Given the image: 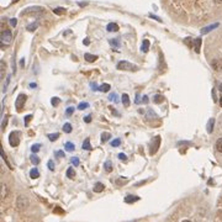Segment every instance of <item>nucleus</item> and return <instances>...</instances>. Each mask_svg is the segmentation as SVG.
Returning a JSON list of instances; mask_svg holds the SVG:
<instances>
[{"label": "nucleus", "instance_id": "obj_13", "mask_svg": "<svg viewBox=\"0 0 222 222\" xmlns=\"http://www.w3.org/2000/svg\"><path fill=\"white\" fill-rule=\"evenodd\" d=\"M110 89H111L110 84H106V83L101 84V85L97 88V90H99V92H101V93H107V92H110Z\"/></svg>", "mask_w": 222, "mask_h": 222}, {"label": "nucleus", "instance_id": "obj_3", "mask_svg": "<svg viewBox=\"0 0 222 222\" xmlns=\"http://www.w3.org/2000/svg\"><path fill=\"white\" fill-rule=\"evenodd\" d=\"M159 146H160V137L159 136H156L152 142L149 143V153L151 154H156L157 151L159 149Z\"/></svg>", "mask_w": 222, "mask_h": 222}, {"label": "nucleus", "instance_id": "obj_58", "mask_svg": "<svg viewBox=\"0 0 222 222\" xmlns=\"http://www.w3.org/2000/svg\"><path fill=\"white\" fill-rule=\"evenodd\" d=\"M182 222H191V221H189V220H184V221H182Z\"/></svg>", "mask_w": 222, "mask_h": 222}, {"label": "nucleus", "instance_id": "obj_38", "mask_svg": "<svg viewBox=\"0 0 222 222\" xmlns=\"http://www.w3.org/2000/svg\"><path fill=\"white\" fill-rule=\"evenodd\" d=\"M59 137V133H52V135H48V138H50V141H56L57 138Z\"/></svg>", "mask_w": 222, "mask_h": 222}, {"label": "nucleus", "instance_id": "obj_15", "mask_svg": "<svg viewBox=\"0 0 222 222\" xmlns=\"http://www.w3.org/2000/svg\"><path fill=\"white\" fill-rule=\"evenodd\" d=\"M216 27H219V24L210 25V26H207V27H204V29L201 30V33H207V32L212 31V30H214V29H216Z\"/></svg>", "mask_w": 222, "mask_h": 222}, {"label": "nucleus", "instance_id": "obj_41", "mask_svg": "<svg viewBox=\"0 0 222 222\" xmlns=\"http://www.w3.org/2000/svg\"><path fill=\"white\" fill-rule=\"evenodd\" d=\"M56 156H57L58 158H64V157H65V153H64L63 151H57V152H56Z\"/></svg>", "mask_w": 222, "mask_h": 222}, {"label": "nucleus", "instance_id": "obj_27", "mask_svg": "<svg viewBox=\"0 0 222 222\" xmlns=\"http://www.w3.org/2000/svg\"><path fill=\"white\" fill-rule=\"evenodd\" d=\"M65 9L64 7H56L54 10H53V12L54 14H57V15H63V14H65Z\"/></svg>", "mask_w": 222, "mask_h": 222}, {"label": "nucleus", "instance_id": "obj_2", "mask_svg": "<svg viewBox=\"0 0 222 222\" xmlns=\"http://www.w3.org/2000/svg\"><path fill=\"white\" fill-rule=\"evenodd\" d=\"M116 68L120 70H137V67L135 64L130 63L127 61H120L116 65Z\"/></svg>", "mask_w": 222, "mask_h": 222}, {"label": "nucleus", "instance_id": "obj_20", "mask_svg": "<svg viewBox=\"0 0 222 222\" xmlns=\"http://www.w3.org/2000/svg\"><path fill=\"white\" fill-rule=\"evenodd\" d=\"M104 189H105V185L102 183H96L94 185V191L95 192H101V191H104Z\"/></svg>", "mask_w": 222, "mask_h": 222}, {"label": "nucleus", "instance_id": "obj_55", "mask_svg": "<svg viewBox=\"0 0 222 222\" xmlns=\"http://www.w3.org/2000/svg\"><path fill=\"white\" fill-rule=\"evenodd\" d=\"M215 1H216L217 4H222V0H215Z\"/></svg>", "mask_w": 222, "mask_h": 222}, {"label": "nucleus", "instance_id": "obj_19", "mask_svg": "<svg viewBox=\"0 0 222 222\" xmlns=\"http://www.w3.org/2000/svg\"><path fill=\"white\" fill-rule=\"evenodd\" d=\"M67 177L69 178V179H73L74 177H75V170H74V168H72V167H69L68 169H67Z\"/></svg>", "mask_w": 222, "mask_h": 222}, {"label": "nucleus", "instance_id": "obj_46", "mask_svg": "<svg viewBox=\"0 0 222 222\" xmlns=\"http://www.w3.org/2000/svg\"><path fill=\"white\" fill-rule=\"evenodd\" d=\"M84 121H85L87 124L92 122V116H90V115H89V116H85V117H84Z\"/></svg>", "mask_w": 222, "mask_h": 222}, {"label": "nucleus", "instance_id": "obj_56", "mask_svg": "<svg viewBox=\"0 0 222 222\" xmlns=\"http://www.w3.org/2000/svg\"><path fill=\"white\" fill-rule=\"evenodd\" d=\"M220 106H222V96L220 97Z\"/></svg>", "mask_w": 222, "mask_h": 222}, {"label": "nucleus", "instance_id": "obj_22", "mask_svg": "<svg viewBox=\"0 0 222 222\" xmlns=\"http://www.w3.org/2000/svg\"><path fill=\"white\" fill-rule=\"evenodd\" d=\"M122 104L125 107H128L130 106V97L127 94H122Z\"/></svg>", "mask_w": 222, "mask_h": 222}, {"label": "nucleus", "instance_id": "obj_8", "mask_svg": "<svg viewBox=\"0 0 222 222\" xmlns=\"http://www.w3.org/2000/svg\"><path fill=\"white\" fill-rule=\"evenodd\" d=\"M211 65H212V68L215 69V70H221L222 69V61L221 59H214L212 62H211Z\"/></svg>", "mask_w": 222, "mask_h": 222}, {"label": "nucleus", "instance_id": "obj_16", "mask_svg": "<svg viewBox=\"0 0 222 222\" xmlns=\"http://www.w3.org/2000/svg\"><path fill=\"white\" fill-rule=\"evenodd\" d=\"M82 148L85 149V151H92V144H90V139H89V138H87V139L83 142Z\"/></svg>", "mask_w": 222, "mask_h": 222}, {"label": "nucleus", "instance_id": "obj_42", "mask_svg": "<svg viewBox=\"0 0 222 222\" xmlns=\"http://www.w3.org/2000/svg\"><path fill=\"white\" fill-rule=\"evenodd\" d=\"M47 167L50 168V170H54V163H53V160H50L47 163Z\"/></svg>", "mask_w": 222, "mask_h": 222}, {"label": "nucleus", "instance_id": "obj_40", "mask_svg": "<svg viewBox=\"0 0 222 222\" xmlns=\"http://www.w3.org/2000/svg\"><path fill=\"white\" fill-rule=\"evenodd\" d=\"M73 112H74V107H73V106H70V107H68V109H67L65 115H67V116H72V115H73Z\"/></svg>", "mask_w": 222, "mask_h": 222}, {"label": "nucleus", "instance_id": "obj_11", "mask_svg": "<svg viewBox=\"0 0 222 222\" xmlns=\"http://www.w3.org/2000/svg\"><path fill=\"white\" fill-rule=\"evenodd\" d=\"M139 200V197L138 196H135V195H128L125 197V202L126 204H133V202H136V201H138Z\"/></svg>", "mask_w": 222, "mask_h": 222}, {"label": "nucleus", "instance_id": "obj_28", "mask_svg": "<svg viewBox=\"0 0 222 222\" xmlns=\"http://www.w3.org/2000/svg\"><path fill=\"white\" fill-rule=\"evenodd\" d=\"M214 125H215V120L214 119H210V121H209V124H207V131L211 133L212 132V130H214Z\"/></svg>", "mask_w": 222, "mask_h": 222}, {"label": "nucleus", "instance_id": "obj_37", "mask_svg": "<svg viewBox=\"0 0 222 222\" xmlns=\"http://www.w3.org/2000/svg\"><path fill=\"white\" fill-rule=\"evenodd\" d=\"M89 107V104L88 102H80L79 105H78V109L79 110H85V109H88Z\"/></svg>", "mask_w": 222, "mask_h": 222}, {"label": "nucleus", "instance_id": "obj_35", "mask_svg": "<svg viewBox=\"0 0 222 222\" xmlns=\"http://www.w3.org/2000/svg\"><path fill=\"white\" fill-rule=\"evenodd\" d=\"M70 162H72V164H73L74 167H78V165L80 164V162H79V158H78V157H73V158H70Z\"/></svg>", "mask_w": 222, "mask_h": 222}, {"label": "nucleus", "instance_id": "obj_10", "mask_svg": "<svg viewBox=\"0 0 222 222\" xmlns=\"http://www.w3.org/2000/svg\"><path fill=\"white\" fill-rule=\"evenodd\" d=\"M149 46H151V42H149L148 40H143V42H142V46H141V51H142L143 53L148 52V50H149Z\"/></svg>", "mask_w": 222, "mask_h": 222}, {"label": "nucleus", "instance_id": "obj_1", "mask_svg": "<svg viewBox=\"0 0 222 222\" xmlns=\"http://www.w3.org/2000/svg\"><path fill=\"white\" fill-rule=\"evenodd\" d=\"M9 143L11 147H17L20 144V133L19 131H12L9 135Z\"/></svg>", "mask_w": 222, "mask_h": 222}, {"label": "nucleus", "instance_id": "obj_17", "mask_svg": "<svg viewBox=\"0 0 222 222\" xmlns=\"http://www.w3.org/2000/svg\"><path fill=\"white\" fill-rule=\"evenodd\" d=\"M30 177H31V179H37L40 177V172L37 168H32L30 170Z\"/></svg>", "mask_w": 222, "mask_h": 222}, {"label": "nucleus", "instance_id": "obj_26", "mask_svg": "<svg viewBox=\"0 0 222 222\" xmlns=\"http://www.w3.org/2000/svg\"><path fill=\"white\" fill-rule=\"evenodd\" d=\"M38 27V22H33V24H31V25H29L27 27H26V30L27 31H31V32H33Z\"/></svg>", "mask_w": 222, "mask_h": 222}, {"label": "nucleus", "instance_id": "obj_32", "mask_svg": "<svg viewBox=\"0 0 222 222\" xmlns=\"http://www.w3.org/2000/svg\"><path fill=\"white\" fill-rule=\"evenodd\" d=\"M216 149L222 153V138H219L217 141H216Z\"/></svg>", "mask_w": 222, "mask_h": 222}, {"label": "nucleus", "instance_id": "obj_50", "mask_svg": "<svg viewBox=\"0 0 222 222\" xmlns=\"http://www.w3.org/2000/svg\"><path fill=\"white\" fill-rule=\"evenodd\" d=\"M142 100H143L142 102H144V104H147V102H148V96H147V95H144V96H143V97H142Z\"/></svg>", "mask_w": 222, "mask_h": 222}, {"label": "nucleus", "instance_id": "obj_6", "mask_svg": "<svg viewBox=\"0 0 222 222\" xmlns=\"http://www.w3.org/2000/svg\"><path fill=\"white\" fill-rule=\"evenodd\" d=\"M16 205H17V209L19 210H25L29 205V201L25 196H19L17 197V201H16Z\"/></svg>", "mask_w": 222, "mask_h": 222}, {"label": "nucleus", "instance_id": "obj_49", "mask_svg": "<svg viewBox=\"0 0 222 222\" xmlns=\"http://www.w3.org/2000/svg\"><path fill=\"white\" fill-rule=\"evenodd\" d=\"M16 22H17V21H16V19H11V20H10L11 26H16Z\"/></svg>", "mask_w": 222, "mask_h": 222}, {"label": "nucleus", "instance_id": "obj_9", "mask_svg": "<svg viewBox=\"0 0 222 222\" xmlns=\"http://www.w3.org/2000/svg\"><path fill=\"white\" fill-rule=\"evenodd\" d=\"M106 30L109 32H117L119 31V25L115 24V22H110V24L106 26Z\"/></svg>", "mask_w": 222, "mask_h": 222}, {"label": "nucleus", "instance_id": "obj_43", "mask_svg": "<svg viewBox=\"0 0 222 222\" xmlns=\"http://www.w3.org/2000/svg\"><path fill=\"white\" fill-rule=\"evenodd\" d=\"M32 119V115H27V116H25V126H29V122H30V120Z\"/></svg>", "mask_w": 222, "mask_h": 222}, {"label": "nucleus", "instance_id": "obj_4", "mask_svg": "<svg viewBox=\"0 0 222 222\" xmlns=\"http://www.w3.org/2000/svg\"><path fill=\"white\" fill-rule=\"evenodd\" d=\"M1 43L4 45V46H7V45H10L11 43V41H12V33L10 30H5V31L1 32Z\"/></svg>", "mask_w": 222, "mask_h": 222}, {"label": "nucleus", "instance_id": "obj_45", "mask_svg": "<svg viewBox=\"0 0 222 222\" xmlns=\"http://www.w3.org/2000/svg\"><path fill=\"white\" fill-rule=\"evenodd\" d=\"M149 17H151V19H154V20H157V21H159V22H162V19H159L158 16H156V15H152V14H151V15H149Z\"/></svg>", "mask_w": 222, "mask_h": 222}, {"label": "nucleus", "instance_id": "obj_54", "mask_svg": "<svg viewBox=\"0 0 222 222\" xmlns=\"http://www.w3.org/2000/svg\"><path fill=\"white\" fill-rule=\"evenodd\" d=\"M30 88H36V84H30Z\"/></svg>", "mask_w": 222, "mask_h": 222}, {"label": "nucleus", "instance_id": "obj_33", "mask_svg": "<svg viewBox=\"0 0 222 222\" xmlns=\"http://www.w3.org/2000/svg\"><path fill=\"white\" fill-rule=\"evenodd\" d=\"M121 144V139L120 138H115L114 141H111V146L112 147H119Z\"/></svg>", "mask_w": 222, "mask_h": 222}, {"label": "nucleus", "instance_id": "obj_24", "mask_svg": "<svg viewBox=\"0 0 222 222\" xmlns=\"http://www.w3.org/2000/svg\"><path fill=\"white\" fill-rule=\"evenodd\" d=\"M64 148H65V151H68V152H73V151L75 149V146H74L73 143H70V142H67L65 146H64Z\"/></svg>", "mask_w": 222, "mask_h": 222}, {"label": "nucleus", "instance_id": "obj_14", "mask_svg": "<svg viewBox=\"0 0 222 222\" xmlns=\"http://www.w3.org/2000/svg\"><path fill=\"white\" fill-rule=\"evenodd\" d=\"M7 187L5 185V184H1V200H5L6 199V196H7Z\"/></svg>", "mask_w": 222, "mask_h": 222}, {"label": "nucleus", "instance_id": "obj_23", "mask_svg": "<svg viewBox=\"0 0 222 222\" xmlns=\"http://www.w3.org/2000/svg\"><path fill=\"white\" fill-rule=\"evenodd\" d=\"M110 138H111V135L109 132H102L101 133V141L102 142H107Z\"/></svg>", "mask_w": 222, "mask_h": 222}, {"label": "nucleus", "instance_id": "obj_53", "mask_svg": "<svg viewBox=\"0 0 222 222\" xmlns=\"http://www.w3.org/2000/svg\"><path fill=\"white\" fill-rule=\"evenodd\" d=\"M24 62H25V59L22 58V59H21V62H20V64H21V67H24Z\"/></svg>", "mask_w": 222, "mask_h": 222}, {"label": "nucleus", "instance_id": "obj_25", "mask_svg": "<svg viewBox=\"0 0 222 222\" xmlns=\"http://www.w3.org/2000/svg\"><path fill=\"white\" fill-rule=\"evenodd\" d=\"M72 130H73V127H72V125H70L69 122H67V124H64L63 125V131L65 132V133H70Z\"/></svg>", "mask_w": 222, "mask_h": 222}, {"label": "nucleus", "instance_id": "obj_47", "mask_svg": "<svg viewBox=\"0 0 222 222\" xmlns=\"http://www.w3.org/2000/svg\"><path fill=\"white\" fill-rule=\"evenodd\" d=\"M6 124H7V116H4V121H2V128L6 127Z\"/></svg>", "mask_w": 222, "mask_h": 222}, {"label": "nucleus", "instance_id": "obj_34", "mask_svg": "<svg viewBox=\"0 0 222 222\" xmlns=\"http://www.w3.org/2000/svg\"><path fill=\"white\" fill-rule=\"evenodd\" d=\"M0 154H1V157L4 158V160H5V163L9 165V168H11V164L9 163V160H7V158H6V156H5V152H4V149L1 148V151H0Z\"/></svg>", "mask_w": 222, "mask_h": 222}, {"label": "nucleus", "instance_id": "obj_36", "mask_svg": "<svg viewBox=\"0 0 222 222\" xmlns=\"http://www.w3.org/2000/svg\"><path fill=\"white\" fill-rule=\"evenodd\" d=\"M153 100H154V102L156 104H160V102H163V100H164V97L162 95H156L153 97Z\"/></svg>", "mask_w": 222, "mask_h": 222}, {"label": "nucleus", "instance_id": "obj_57", "mask_svg": "<svg viewBox=\"0 0 222 222\" xmlns=\"http://www.w3.org/2000/svg\"><path fill=\"white\" fill-rule=\"evenodd\" d=\"M219 89H220V90L222 92V84H220V85H219Z\"/></svg>", "mask_w": 222, "mask_h": 222}, {"label": "nucleus", "instance_id": "obj_31", "mask_svg": "<svg viewBox=\"0 0 222 222\" xmlns=\"http://www.w3.org/2000/svg\"><path fill=\"white\" fill-rule=\"evenodd\" d=\"M40 149H41V144L40 143H36V144H33L31 147L32 153H37V152H40Z\"/></svg>", "mask_w": 222, "mask_h": 222}, {"label": "nucleus", "instance_id": "obj_52", "mask_svg": "<svg viewBox=\"0 0 222 222\" xmlns=\"http://www.w3.org/2000/svg\"><path fill=\"white\" fill-rule=\"evenodd\" d=\"M84 45H89V40H88V38L84 40Z\"/></svg>", "mask_w": 222, "mask_h": 222}, {"label": "nucleus", "instance_id": "obj_51", "mask_svg": "<svg viewBox=\"0 0 222 222\" xmlns=\"http://www.w3.org/2000/svg\"><path fill=\"white\" fill-rule=\"evenodd\" d=\"M109 99H110V100H115V99H116V95H115V94H111Z\"/></svg>", "mask_w": 222, "mask_h": 222}, {"label": "nucleus", "instance_id": "obj_5", "mask_svg": "<svg viewBox=\"0 0 222 222\" xmlns=\"http://www.w3.org/2000/svg\"><path fill=\"white\" fill-rule=\"evenodd\" d=\"M26 100H27V96L25 95V94H20V95L17 96L16 102H15V106H16V110H17V111H21V110L24 109Z\"/></svg>", "mask_w": 222, "mask_h": 222}, {"label": "nucleus", "instance_id": "obj_7", "mask_svg": "<svg viewBox=\"0 0 222 222\" xmlns=\"http://www.w3.org/2000/svg\"><path fill=\"white\" fill-rule=\"evenodd\" d=\"M41 11H43V7H41V6H31V7L25 9L22 11V15L29 14V12H41Z\"/></svg>", "mask_w": 222, "mask_h": 222}, {"label": "nucleus", "instance_id": "obj_48", "mask_svg": "<svg viewBox=\"0 0 222 222\" xmlns=\"http://www.w3.org/2000/svg\"><path fill=\"white\" fill-rule=\"evenodd\" d=\"M119 158H120V159H122V160H127L126 154H124V153H120V154H119Z\"/></svg>", "mask_w": 222, "mask_h": 222}, {"label": "nucleus", "instance_id": "obj_29", "mask_svg": "<svg viewBox=\"0 0 222 222\" xmlns=\"http://www.w3.org/2000/svg\"><path fill=\"white\" fill-rule=\"evenodd\" d=\"M109 43H110L112 47H120V40L114 38V40H110V41H109Z\"/></svg>", "mask_w": 222, "mask_h": 222}, {"label": "nucleus", "instance_id": "obj_30", "mask_svg": "<svg viewBox=\"0 0 222 222\" xmlns=\"http://www.w3.org/2000/svg\"><path fill=\"white\" fill-rule=\"evenodd\" d=\"M59 102H61V99H59V97H57V96H54V97H52V99H51V104H52L53 106H58V105H59Z\"/></svg>", "mask_w": 222, "mask_h": 222}, {"label": "nucleus", "instance_id": "obj_39", "mask_svg": "<svg viewBox=\"0 0 222 222\" xmlns=\"http://www.w3.org/2000/svg\"><path fill=\"white\" fill-rule=\"evenodd\" d=\"M31 162L32 163H33V164H35V165H37V164H38V163H40V158H38V157H37V156H35V154H33V156H31Z\"/></svg>", "mask_w": 222, "mask_h": 222}, {"label": "nucleus", "instance_id": "obj_21", "mask_svg": "<svg viewBox=\"0 0 222 222\" xmlns=\"http://www.w3.org/2000/svg\"><path fill=\"white\" fill-rule=\"evenodd\" d=\"M104 169L106 170V172H112V163H111V160H106L105 162V164H104Z\"/></svg>", "mask_w": 222, "mask_h": 222}, {"label": "nucleus", "instance_id": "obj_18", "mask_svg": "<svg viewBox=\"0 0 222 222\" xmlns=\"http://www.w3.org/2000/svg\"><path fill=\"white\" fill-rule=\"evenodd\" d=\"M194 46H195V52L200 53V47H201V38H196L194 41Z\"/></svg>", "mask_w": 222, "mask_h": 222}, {"label": "nucleus", "instance_id": "obj_44", "mask_svg": "<svg viewBox=\"0 0 222 222\" xmlns=\"http://www.w3.org/2000/svg\"><path fill=\"white\" fill-rule=\"evenodd\" d=\"M10 78H11V75L9 74V75L6 77V82H5V85H4V92L6 90V88H7V85H9V82H10Z\"/></svg>", "mask_w": 222, "mask_h": 222}, {"label": "nucleus", "instance_id": "obj_12", "mask_svg": "<svg viewBox=\"0 0 222 222\" xmlns=\"http://www.w3.org/2000/svg\"><path fill=\"white\" fill-rule=\"evenodd\" d=\"M84 59H85L87 62L93 63V62H95L96 59H97V56H95V54H90V53H85V54H84Z\"/></svg>", "mask_w": 222, "mask_h": 222}]
</instances>
